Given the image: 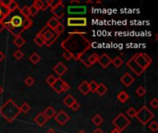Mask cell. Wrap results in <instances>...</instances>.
I'll return each instance as SVG.
<instances>
[{
  "label": "cell",
  "instance_id": "cell-1",
  "mask_svg": "<svg viewBox=\"0 0 158 133\" xmlns=\"http://www.w3.org/2000/svg\"><path fill=\"white\" fill-rule=\"evenodd\" d=\"M86 33H69V36L67 37L62 43L61 47L73 57V59L79 60L80 58L91 48L92 44L88 39L84 37Z\"/></svg>",
  "mask_w": 158,
  "mask_h": 133
},
{
  "label": "cell",
  "instance_id": "cell-2",
  "mask_svg": "<svg viewBox=\"0 0 158 133\" xmlns=\"http://www.w3.org/2000/svg\"><path fill=\"white\" fill-rule=\"evenodd\" d=\"M20 113L19 106H18L12 99H9L3 105L0 106V115L9 122H13Z\"/></svg>",
  "mask_w": 158,
  "mask_h": 133
},
{
  "label": "cell",
  "instance_id": "cell-3",
  "mask_svg": "<svg viewBox=\"0 0 158 133\" xmlns=\"http://www.w3.org/2000/svg\"><path fill=\"white\" fill-rule=\"evenodd\" d=\"M153 113L146 106H143L140 110L137 111L136 114V118L142 124V125H147L153 118Z\"/></svg>",
  "mask_w": 158,
  "mask_h": 133
},
{
  "label": "cell",
  "instance_id": "cell-4",
  "mask_svg": "<svg viewBox=\"0 0 158 133\" xmlns=\"http://www.w3.org/2000/svg\"><path fill=\"white\" fill-rule=\"evenodd\" d=\"M134 59H135V62L139 65V67L141 68H142L144 71L152 64V58L148 55L142 54V53H140V54L135 55L134 56Z\"/></svg>",
  "mask_w": 158,
  "mask_h": 133
},
{
  "label": "cell",
  "instance_id": "cell-5",
  "mask_svg": "<svg viewBox=\"0 0 158 133\" xmlns=\"http://www.w3.org/2000/svg\"><path fill=\"white\" fill-rule=\"evenodd\" d=\"M112 124L116 127L117 129L123 131L130 124V120L124 114H119L118 116H117L116 118H114V120L112 121Z\"/></svg>",
  "mask_w": 158,
  "mask_h": 133
},
{
  "label": "cell",
  "instance_id": "cell-6",
  "mask_svg": "<svg viewBox=\"0 0 158 133\" xmlns=\"http://www.w3.org/2000/svg\"><path fill=\"white\" fill-rule=\"evenodd\" d=\"M99 59V56L96 54V53H92V54H88L86 55V53L85 54H83L79 60H81L82 63L87 67V68H90L92 65L95 64Z\"/></svg>",
  "mask_w": 158,
  "mask_h": 133
},
{
  "label": "cell",
  "instance_id": "cell-7",
  "mask_svg": "<svg viewBox=\"0 0 158 133\" xmlns=\"http://www.w3.org/2000/svg\"><path fill=\"white\" fill-rule=\"evenodd\" d=\"M67 24L68 26H70V27H85L87 25V19L69 17L67 19Z\"/></svg>",
  "mask_w": 158,
  "mask_h": 133
},
{
  "label": "cell",
  "instance_id": "cell-8",
  "mask_svg": "<svg viewBox=\"0 0 158 133\" xmlns=\"http://www.w3.org/2000/svg\"><path fill=\"white\" fill-rule=\"evenodd\" d=\"M87 12V8L85 6H73L68 7V13L69 15H84Z\"/></svg>",
  "mask_w": 158,
  "mask_h": 133
},
{
  "label": "cell",
  "instance_id": "cell-9",
  "mask_svg": "<svg viewBox=\"0 0 158 133\" xmlns=\"http://www.w3.org/2000/svg\"><path fill=\"white\" fill-rule=\"evenodd\" d=\"M51 12L54 14L55 18H57L58 19H62L65 15V6L63 4L62 1H59V3L55 7L51 9Z\"/></svg>",
  "mask_w": 158,
  "mask_h": 133
},
{
  "label": "cell",
  "instance_id": "cell-10",
  "mask_svg": "<svg viewBox=\"0 0 158 133\" xmlns=\"http://www.w3.org/2000/svg\"><path fill=\"white\" fill-rule=\"evenodd\" d=\"M127 66L132 70L137 76H141L143 72H144V70L142 69V68H141L140 67H139V65L135 62V59H134V57H132L131 58L128 62H127Z\"/></svg>",
  "mask_w": 158,
  "mask_h": 133
},
{
  "label": "cell",
  "instance_id": "cell-11",
  "mask_svg": "<svg viewBox=\"0 0 158 133\" xmlns=\"http://www.w3.org/2000/svg\"><path fill=\"white\" fill-rule=\"evenodd\" d=\"M39 33L43 36V38L44 39V41H45V43L46 42H49V41H51L53 38H54L57 34L54 33V31H52V30H50L47 26H44V27L39 32Z\"/></svg>",
  "mask_w": 158,
  "mask_h": 133
},
{
  "label": "cell",
  "instance_id": "cell-12",
  "mask_svg": "<svg viewBox=\"0 0 158 133\" xmlns=\"http://www.w3.org/2000/svg\"><path fill=\"white\" fill-rule=\"evenodd\" d=\"M69 118H70L69 116L67 115L66 112L63 111V110L59 111V112H58V114H56V116H55L56 121H57L59 125H61V126H64V125L69 120Z\"/></svg>",
  "mask_w": 158,
  "mask_h": 133
},
{
  "label": "cell",
  "instance_id": "cell-13",
  "mask_svg": "<svg viewBox=\"0 0 158 133\" xmlns=\"http://www.w3.org/2000/svg\"><path fill=\"white\" fill-rule=\"evenodd\" d=\"M65 82H64L61 78H57L56 79V82L53 83V85L51 87H52V89L54 90L57 93H62L63 86H64Z\"/></svg>",
  "mask_w": 158,
  "mask_h": 133
},
{
  "label": "cell",
  "instance_id": "cell-14",
  "mask_svg": "<svg viewBox=\"0 0 158 133\" xmlns=\"http://www.w3.org/2000/svg\"><path fill=\"white\" fill-rule=\"evenodd\" d=\"M111 61H112V59L110 58V57L108 56V55H107V54H103L100 58H99V59H98V63H99V65L102 67V68H107L110 64H111Z\"/></svg>",
  "mask_w": 158,
  "mask_h": 133
},
{
  "label": "cell",
  "instance_id": "cell-15",
  "mask_svg": "<svg viewBox=\"0 0 158 133\" xmlns=\"http://www.w3.org/2000/svg\"><path fill=\"white\" fill-rule=\"evenodd\" d=\"M53 70H54L55 73L58 74V76H63L68 71V68H67V66L64 63L58 62L54 68H53Z\"/></svg>",
  "mask_w": 158,
  "mask_h": 133
},
{
  "label": "cell",
  "instance_id": "cell-16",
  "mask_svg": "<svg viewBox=\"0 0 158 133\" xmlns=\"http://www.w3.org/2000/svg\"><path fill=\"white\" fill-rule=\"evenodd\" d=\"M120 82L127 87H129L131 84L134 82V78L131 76L129 73H125L121 78H120Z\"/></svg>",
  "mask_w": 158,
  "mask_h": 133
},
{
  "label": "cell",
  "instance_id": "cell-17",
  "mask_svg": "<svg viewBox=\"0 0 158 133\" xmlns=\"http://www.w3.org/2000/svg\"><path fill=\"white\" fill-rule=\"evenodd\" d=\"M59 20L57 19V18H55V17H52V18H50L49 19H48V21L46 22V25L45 26H47V27L50 29V30H52V31H54L58 26L59 25Z\"/></svg>",
  "mask_w": 158,
  "mask_h": 133
},
{
  "label": "cell",
  "instance_id": "cell-18",
  "mask_svg": "<svg viewBox=\"0 0 158 133\" xmlns=\"http://www.w3.org/2000/svg\"><path fill=\"white\" fill-rule=\"evenodd\" d=\"M47 118H46V117L43 114V113H39L35 117H34V122L38 125V126H40V127H43L46 122H47Z\"/></svg>",
  "mask_w": 158,
  "mask_h": 133
},
{
  "label": "cell",
  "instance_id": "cell-19",
  "mask_svg": "<svg viewBox=\"0 0 158 133\" xmlns=\"http://www.w3.org/2000/svg\"><path fill=\"white\" fill-rule=\"evenodd\" d=\"M79 91H80L83 94L87 95L90 93V89H89V82L84 81L80 85H79Z\"/></svg>",
  "mask_w": 158,
  "mask_h": 133
},
{
  "label": "cell",
  "instance_id": "cell-20",
  "mask_svg": "<svg viewBox=\"0 0 158 133\" xmlns=\"http://www.w3.org/2000/svg\"><path fill=\"white\" fill-rule=\"evenodd\" d=\"M43 114L46 117L47 119H49V118H52V117H54L56 116V110L53 108L52 106H48L47 108L44 109Z\"/></svg>",
  "mask_w": 158,
  "mask_h": 133
},
{
  "label": "cell",
  "instance_id": "cell-21",
  "mask_svg": "<svg viewBox=\"0 0 158 133\" xmlns=\"http://www.w3.org/2000/svg\"><path fill=\"white\" fill-rule=\"evenodd\" d=\"M32 25H33V19L30 17L23 18V21H22V29L23 30L30 29Z\"/></svg>",
  "mask_w": 158,
  "mask_h": 133
},
{
  "label": "cell",
  "instance_id": "cell-22",
  "mask_svg": "<svg viewBox=\"0 0 158 133\" xmlns=\"http://www.w3.org/2000/svg\"><path fill=\"white\" fill-rule=\"evenodd\" d=\"M7 7H8V9H9V10L10 13H12L15 10L19 9V4L15 1V0H9Z\"/></svg>",
  "mask_w": 158,
  "mask_h": 133
},
{
  "label": "cell",
  "instance_id": "cell-23",
  "mask_svg": "<svg viewBox=\"0 0 158 133\" xmlns=\"http://www.w3.org/2000/svg\"><path fill=\"white\" fill-rule=\"evenodd\" d=\"M33 42H34V44H35L37 46H39V47H42L43 45H44V43H45L44 39L43 38V36H42L39 33H38L37 35L34 37Z\"/></svg>",
  "mask_w": 158,
  "mask_h": 133
},
{
  "label": "cell",
  "instance_id": "cell-24",
  "mask_svg": "<svg viewBox=\"0 0 158 133\" xmlns=\"http://www.w3.org/2000/svg\"><path fill=\"white\" fill-rule=\"evenodd\" d=\"M25 43H26V41L19 35V36H17V37H15V39L13 40V44H14V45L15 46H17L18 48H20V47H22L24 44H25Z\"/></svg>",
  "mask_w": 158,
  "mask_h": 133
},
{
  "label": "cell",
  "instance_id": "cell-25",
  "mask_svg": "<svg viewBox=\"0 0 158 133\" xmlns=\"http://www.w3.org/2000/svg\"><path fill=\"white\" fill-rule=\"evenodd\" d=\"M107 92V87L105 86L104 83H100V84H98V86H97V89H96V93L98 94V95H100V96H103L105 93Z\"/></svg>",
  "mask_w": 158,
  "mask_h": 133
},
{
  "label": "cell",
  "instance_id": "cell-26",
  "mask_svg": "<svg viewBox=\"0 0 158 133\" xmlns=\"http://www.w3.org/2000/svg\"><path fill=\"white\" fill-rule=\"evenodd\" d=\"M76 100H75V98L71 95V94H68V95H67L66 97H65V99L63 100V103H65V105L66 106H68V107H69L70 108V106H71V104L75 102Z\"/></svg>",
  "mask_w": 158,
  "mask_h": 133
},
{
  "label": "cell",
  "instance_id": "cell-27",
  "mask_svg": "<svg viewBox=\"0 0 158 133\" xmlns=\"http://www.w3.org/2000/svg\"><path fill=\"white\" fill-rule=\"evenodd\" d=\"M117 97H118V100L120 103H126V102L128 100V98H129L128 94L126 92H124V91L120 92V93L118 94Z\"/></svg>",
  "mask_w": 158,
  "mask_h": 133
},
{
  "label": "cell",
  "instance_id": "cell-28",
  "mask_svg": "<svg viewBox=\"0 0 158 133\" xmlns=\"http://www.w3.org/2000/svg\"><path fill=\"white\" fill-rule=\"evenodd\" d=\"M30 61L33 63V64H38L41 60V57L37 54V53H33L30 56Z\"/></svg>",
  "mask_w": 158,
  "mask_h": 133
},
{
  "label": "cell",
  "instance_id": "cell-29",
  "mask_svg": "<svg viewBox=\"0 0 158 133\" xmlns=\"http://www.w3.org/2000/svg\"><path fill=\"white\" fill-rule=\"evenodd\" d=\"M111 63L114 65V67H116V68H120L122 65H123V59L121 58H119V57H117V58H115L112 61H111Z\"/></svg>",
  "mask_w": 158,
  "mask_h": 133
},
{
  "label": "cell",
  "instance_id": "cell-30",
  "mask_svg": "<svg viewBox=\"0 0 158 133\" xmlns=\"http://www.w3.org/2000/svg\"><path fill=\"white\" fill-rule=\"evenodd\" d=\"M30 108H31V106L28 103H23L21 104V106H19L20 112H22L23 114H27L30 111Z\"/></svg>",
  "mask_w": 158,
  "mask_h": 133
},
{
  "label": "cell",
  "instance_id": "cell-31",
  "mask_svg": "<svg viewBox=\"0 0 158 133\" xmlns=\"http://www.w3.org/2000/svg\"><path fill=\"white\" fill-rule=\"evenodd\" d=\"M103 117L100 116V115H95L93 117V119H92V121H93V123L95 125V126H100L102 123H103Z\"/></svg>",
  "mask_w": 158,
  "mask_h": 133
},
{
  "label": "cell",
  "instance_id": "cell-32",
  "mask_svg": "<svg viewBox=\"0 0 158 133\" xmlns=\"http://www.w3.org/2000/svg\"><path fill=\"white\" fill-rule=\"evenodd\" d=\"M19 14H20L23 18L30 17V15H29V7H28V6H24V7L19 10Z\"/></svg>",
  "mask_w": 158,
  "mask_h": 133
},
{
  "label": "cell",
  "instance_id": "cell-33",
  "mask_svg": "<svg viewBox=\"0 0 158 133\" xmlns=\"http://www.w3.org/2000/svg\"><path fill=\"white\" fill-rule=\"evenodd\" d=\"M64 30H65V27H64V25L62 24V23H59V25L58 26V27L54 30V33L57 34V35H60V34H62L63 33V32H64Z\"/></svg>",
  "mask_w": 158,
  "mask_h": 133
},
{
  "label": "cell",
  "instance_id": "cell-34",
  "mask_svg": "<svg viewBox=\"0 0 158 133\" xmlns=\"http://www.w3.org/2000/svg\"><path fill=\"white\" fill-rule=\"evenodd\" d=\"M38 12H39V9H36L33 5L31 6V7H29V15H30V17H34V16H36Z\"/></svg>",
  "mask_w": 158,
  "mask_h": 133
},
{
  "label": "cell",
  "instance_id": "cell-35",
  "mask_svg": "<svg viewBox=\"0 0 158 133\" xmlns=\"http://www.w3.org/2000/svg\"><path fill=\"white\" fill-rule=\"evenodd\" d=\"M145 93H146V89H145L143 86H140V87L137 88V90H136V94H137L138 96L142 97V96L145 95Z\"/></svg>",
  "mask_w": 158,
  "mask_h": 133
},
{
  "label": "cell",
  "instance_id": "cell-36",
  "mask_svg": "<svg viewBox=\"0 0 158 133\" xmlns=\"http://www.w3.org/2000/svg\"><path fill=\"white\" fill-rule=\"evenodd\" d=\"M149 128L153 131V132H156L157 131V129H158V124H157V122L156 121H150L149 123Z\"/></svg>",
  "mask_w": 158,
  "mask_h": 133
},
{
  "label": "cell",
  "instance_id": "cell-37",
  "mask_svg": "<svg viewBox=\"0 0 158 133\" xmlns=\"http://www.w3.org/2000/svg\"><path fill=\"white\" fill-rule=\"evenodd\" d=\"M97 86H98V83H97L95 81H92V82L89 83V89H90V92H92V93H95V92H96V89H97Z\"/></svg>",
  "mask_w": 158,
  "mask_h": 133
},
{
  "label": "cell",
  "instance_id": "cell-38",
  "mask_svg": "<svg viewBox=\"0 0 158 133\" xmlns=\"http://www.w3.org/2000/svg\"><path fill=\"white\" fill-rule=\"evenodd\" d=\"M136 114H137V110L133 107H130L128 109L127 111V115L129 117H136Z\"/></svg>",
  "mask_w": 158,
  "mask_h": 133
},
{
  "label": "cell",
  "instance_id": "cell-39",
  "mask_svg": "<svg viewBox=\"0 0 158 133\" xmlns=\"http://www.w3.org/2000/svg\"><path fill=\"white\" fill-rule=\"evenodd\" d=\"M24 82H25V84L27 85V86H33L34 84V79L33 77L29 76V77H27V78L25 79Z\"/></svg>",
  "mask_w": 158,
  "mask_h": 133
},
{
  "label": "cell",
  "instance_id": "cell-40",
  "mask_svg": "<svg viewBox=\"0 0 158 133\" xmlns=\"http://www.w3.org/2000/svg\"><path fill=\"white\" fill-rule=\"evenodd\" d=\"M33 6L36 8V9H38L39 10L41 9H43V8H44V1L43 0H35V1L33 2Z\"/></svg>",
  "mask_w": 158,
  "mask_h": 133
},
{
  "label": "cell",
  "instance_id": "cell-41",
  "mask_svg": "<svg viewBox=\"0 0 158 133\" xmlns=\"http://www.w3.org/2000/svg\"><path fill=\"white\" fill-rule=\"evenodd\" d=\"M56 79H57V78H55V76H53V75H49V76L46 78L45 82H46V83H47V84H49L50 86H52V85H53V83H54V82H56Z\"/></svg>",
  "mask_w": 158,
  "mask_h": 133
},
{
  "label": "cell",
  "instance_id": "cell-42",
  "mask_svg": "<svg viewBox=\"0 0 158 133\" xmlns=\"http://www.w3.org/2000/svg\"><path fill=\"white\" fill-rule=\"evenodd\" d=\"M13 56H14V58H15L16 59H18V60H20V59H21V58H23V52H22L21 50L18 49L17 51H15V52H14Z\"/></svg>",
  "mask_w": 158,
  "mask_h": 133
},
{
  "label": "cell",
  "instance_id": "cell-43",
  "mask_svg": "<svg viewBox=\"0 0 158 133\" xmlns=\"http://www.w3.org/2000/svg\"><path fill=\"white\" fill-rule=\"evenodd\" d=\"M59 1H60V0H57V1H55V0H48V1H47L48 8H51V9L55 8L59 3Z\"/></svg>",
  "mask_w": 158,
  "mask_h": 133
},
{
  "label": "cell",
  "instance_id": "cell-44",
  "mask_svg": "<svg viewBox=\"0 0 158 133\" xmlns=\"http://www.w3.org/2000/svg\"><path fill=\"white\" fill-rule=\"evenodd\" d=\"M70 108L73 110V111H78L79 109L81 108V104L79 103L77 101H75L72 104H71V106H70Z\"/></svg>",
  "mask_w": 158,
  "mask_h": 133
},
{
  "label": "cell",
  "instance_id": "cell-45",
  "mask_svg": "<svg viewBox=\"0 0 158 133\" xmlns=\"http://www.w3.org/2000/svg\"><path fill=\"white\" fill-rule=\"evenodd\" d=\"M58 35H56L54 38H53L51 41H49V42H46V43H44V45H46L47 47H50L53 44H54L57 40H58Z\"/></svg>",
  "mask_w": 158,
  "mask_h": 133
},
{
  "label": "cell",
  "instance_id": "cell-46",
  "mask_svg": "<svg viewBox=\"0 0 158 133\" xmlns=\"http://www.w3.org/2000/svg\"><path fill=\"white\" fill-rule=\"evenodd\" d=\"M62 56H63V58H64L66 60H70V59H73V57H72V56L69 54V53H68V52H66V51L63 53V55H62Z\"/></svg>",
  "mask_w": 158,
  "mask_h": 133
},
{
  "label": "cell",
  "instance_id": "cell-47",
  "mask_svg": "<svg viewBox=\"0 0 158 133\" xmlns=\"http://www.w3.org/2000/svg\"><path fill=\"white\" fill-rule=\"evenodd\" d=\"M150 104L153 106V108H157L158 107V100L156 98H153L151 102H150Z\"/></svg>",
  "mask_w": 158,
  "mask_h": 133
},
{
  "label": "cell",
  "instance_id": "cell-48",
  "mask_svg": "<svg viewBox=\"0 0 158 133\" xmlns=\"http://www.w3.org/2000/svg\"><path fill=\"white\" fill-rule=\"evenodd\" d=\"M69 89H70V86H69L67 82H65V84H64V86H63V91H62V93H66V92H68Z\"/></svg>",
  "mask_w": 158,
  "mask_h": 133
},
{
  "label": "cell",
  "instance_id": "cell-49",
  "mask_svg": "<svg viewBox=\"0 0 158 133\" xmlns=\"http://www.w3.org/2000/svg\"><path fill=\"white\" fill-rule=\"evenodd\" d=\"M5 58H6L5 54H3L2 52H0V63H1V62L5 59Z\"/></svg>",
  "mask_w": 158,
  "mask_h": 133
},
{
  "label": "cell",
  "instance_id": "cell-50",
  "mask_svg": "<svg viewBox=\"0 0 158 133\" xmlns=\"http://www.w3.org/2000/svg\"><path fill=\"white\" fill-rule=\"evenodd\" d=\"M5 29V25L0 21V33H1L2 32H3V30Z\"/></svg>",
  "mask_w": 158,
  "mask_h": 133
},
{
  "label": "cell",
  "instance_id": "cell-51",
  "mask_svg": "<svg viewBox=\"0 0 158 133\" xmlns=\"http://www.w3.org/2000/svg\"><path fill=\"white\" fill-rule=\"evenodd\" d=\"M48 8V4H47V1H44V8L42 10H46V9Z\"/></svg>",
  "mask_w": 158,
  "mask_h": 133
},
{
  "label": "cell",
  "instance_id": "cell-52",
  "mask_svg": "<svg viewBox=\"0 0 158 133\" xmlns=\"http://www.w3.org/2000/svg\"><path fill=\"white\" fill-rule=\"evenodd\" d=\"M45 133H58L55 129H53V128H50V129H48Z\"/></svg>",
  "mask_w": 158,
  "mask_h": 133
},
{
  "label": "cell",
  "instance_id": "cell-53",
  "mask_svg": "<svg viewBox=\"0 0 158 133\" xmlns=\"http://www.w3.org/2000/svg\"><path fill=\"white\" fill-rule=\"evenodd\" d=\"M93 133H104V132L103 130H101L100 128H96V129H95V130H94Z\"/></svg>",
  "mask_w": 158,
  "mask_h": 133
},
{
  "label": "cell",
  "instance_id": "cell-54",
  "mask_svg": "<svg viewBox=\"0 0 158 133\" xmlns=\"http://www.w3.org/2000/svg\"><path fill=\"white\" fill-rule=\"evenodd\" d=\"M110 133H122V131H120V130H118V129H117V128H115V129H113Z\"/></svg>",
  "mask_w": 158,
  "mask_h": 133
},
{
  "label": "cell",
  "instance_id": "cell-55",
  "mask_svg": "<svg viewBox=\"0 0 158 133\" xmlns=\"http://www.w3.org/2000/svg\"><path fill=\"white\" fill-rule=\"evenodd\" d=\"M2 93H3V88L0 86V95H1Z\"/></svg>",
  "mask_w": 158,
  "mask_h": 133
},
{
  "label": "cell",
  "instance_id": "cell-56",
  "mask_svg": "<svg viewBox=\"0 0 158 133\" xmlns=\"http://www.w3.org/2000/svg\"><path fill=\"white\" fill-rule=\"evenodd\" d=\"M2 19V17H1V10H0V21H1Z\"/></svg>",
  "mask_w": 158,
  "mask_h": 133
},
{
  "label": "cell",
  "instance_id": "cell-57",
  "mask_svg": "<svg viewBox=\"0 0 158 133\" xmlns=\"http://www.w3.org/2000/svg\"><path fill=\"white\" fill-rule=\"evenodd\" d=\"M78 133H86L85 131H83V130H81L80 132H78Z\"/></svg>",
  "mask_w": 158,
  "mask_h": 133
}]
</instances>
